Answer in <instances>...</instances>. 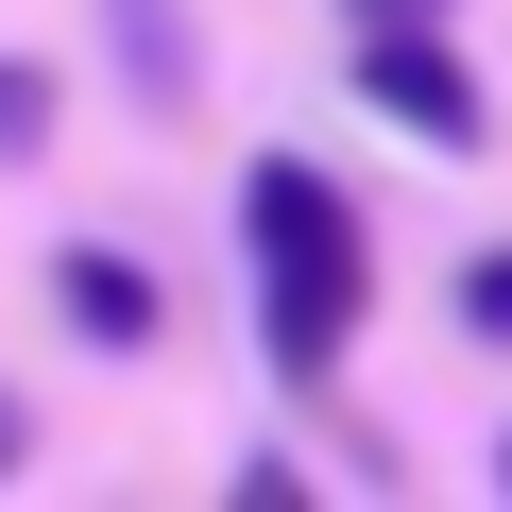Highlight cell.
Instances as JSON below:
<instances>
[{
  "label": "cell",
  "mask_w": 512,
  "mask_h": 512,
  "mask_svg": "<svg viewBox=\"0 0 512 512\" xmlns=\"http://www.w3.org/2000/svg\"><path fill=\"white\" fill-rule=\"evenodd\" d=\"M239 256H256V359H274L291 393H325L342 342H359V308H376L359 205H342L308 154H256V171H239Z\"/></svg>",
  "instance_id": "obj_1"
},
{
  "label": "cell",
  "mask_w": 512,
  "mask_h": 512,
  "mask_svg": "<svg viewBox=\"0 0 512 512\" xmlns=\"http://www.w3.org/2000/svg\"><path fill=\"white\" fill-rule=\"evenodd\" d=\"M359 103L410 120L427 154H478V137H495V103H478V69L444 52V18H359Z\"/></svg>",
  "instance_id": "obj_2"
},
{
  "label": "cell",
  "mask_w": 512,
  "mask_h": 512,
  "mask_svg": "<svg viewBox=\"0 0 512 512\" xmlns=\"http://www.w3.org/2000/svg\"><path fill=\"white\" fill-rule=\"evenodd\" d=\"M52 308H69V342H103V359H137V342L171 325V291L137 274L120 239H69V256H52Z\"/></svg>",
  "instance_id": "obj_3"
},
{
  "label": "cell",
  "mask_w": 512,
  "mask_h": 512,
  "mask_svg": "<svg viewBox=\"0 0 512 512\" xmlns=\"http://www.w3.org/2000/svg\"><path fill=\"white\" fill-rule=\"evenodd\" d=\"M103 52H120V86H137V103H188V86H205V52H188L171 0H103Z\"/></svg>",
  "instance_id": "obj_4"
},
{
  "label": "cell",
  "mask_w": 512,
  "mask_h": 512,
  "mask_svg": "<svg viewBox=\"0 0 512 512\" xmlns=\"http://www.w3.org/2000/svg\"><path fill=\"white\" fill-rule=\"evenodd\" d=\"M35 154H52V69L0 52V171H35Z\"/></svg>",
  "instance_id": "obj_5"
},
{
  "label": "cell",
  "mask_w": 512,
  "mask_h": 512,
  "mask_svg": "<svg viewBox=\"0 0 512 512\" xmlns=\"http://www.w3.org/2000/svg\"><path fill=\"white\" fill-rule=\"evenodd\" d=\"M461 325H478V342H512V239H495V256H461Z\"/></svg>",
  "instance_id": "obj_6"
},
{
  "label": "cell",
  "mask_w": 512,
  "mask_h": 512,
  "mask_svg": "<svg viewBox=\"0 0 512 512\" xmlns=\"http://www.w3.org/2000/svg\"><path fill=\"white\" fill-rule=\"evenodd\" d=\"M18 461H35V427H18V393H0V478H18Z\"/></svg>",
  "instance_id": "obj_7"
},
{
  "label": "cell",
  "mask_w": 512,
  "mask_h": 512,
  "mask_svg": "<svg viewBox=\"0 0 512 512\" xmlns=\"http://www.w3.org/2000/svg\"><path fill=\"white\" fill-rule=\"evenodd\" d=\"M359 18H444V0H359Z\"/></svg>",
  "instance_id": "obj_8"
},
{
  "label": "cell",
  "mask_w": 512,
  "mask_h": 512,
  "mask_svg": "<svg viewBox=\"0 0 512 512\" xmlns=\"http://www.w3.org/2000/svg\"><path fill=\"white\" fill-rule=\"evenodd\" d=\"M495 478H512V444H495Z\"/></svg>",
  "instance_id": "obj_9"
}]
</instances>
